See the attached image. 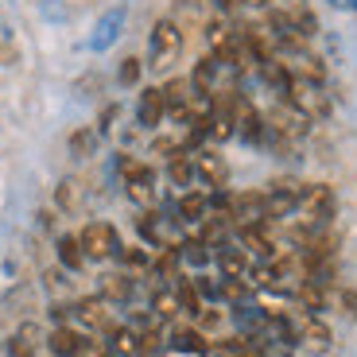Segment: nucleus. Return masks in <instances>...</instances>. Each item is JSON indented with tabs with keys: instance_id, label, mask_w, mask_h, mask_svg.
I'll return each instance as SVG.
<instances>
[{
	"instance_id": "1",
	"label": "nucleus",
	"mask_w": 357,
	"mask_h": 357,
	"mask_svg": "<svg viewBox=\"0 0 357 357\" xmlns=\"http://www.w3.org/2000/svg\"><path fill=\"white\" fill-rule=\"evenodd\" d=\"M183 51V31L175 20H160L152 27V66H171Z\"/></svg>"
},
{
	"instance_id": "2",
	"label": "nucleus",
	"mask_w": 357,
	"mask_h": 357,
	"mask_svg": "<svg viewBox=\"0 0 357 357\" xmlns=\"http://www.w3.org/2000/svg\"><path fill=\"white\" fill-rule=\"evenodd\" d=\"M82 252H86L89 260H105V257H116V249H121V241H116V229L109 222H89L86 229H82Z\"/></svg>"
},
{
	"instance_id": "3",
	"label": "nucleus",
	"mask_w": 357,
	"mask_h": 357,
	"mask_svg": "<svg viewBox=\"0 0 357 357\" xmlns=\"http://www.w3.org/2000/svg\"><path fill=\"white\" fill-rule=\"evenodd\" d=\"M287 101H291L303 116H326V98H322L319 82L291 78V86H287Z\"/></svg>"
},
{
	"instance_id": "4",
	"label": "nucleus",
	"mask_w": 357,
	"mask_h": 357,
	"mask_svg": "<svg viewBox=\"0 0 357 357\" xmlns=\"http://www.w3.org/2000/svg\"><path fill=\"white\" fill-rule=\"evenodd\" d=\"M299 210H303V225H326L334 214V198L326 187H307L303 195H299Z\"/></svg>"
},
{
	"instance_id": "5",
	"label": "nucleus",
	"mask_w": 357,
	"mask_h": 357,
	"mask_svg": "<svg viewBox=\"0 0 357 357\" xmlns=\"http://www.w3.org/2000/svg\"><path fill=\"white\" fill-rule=\"evenodd\" d=\"M74 319L82 322V326H93V331H109L113 322H109V299L105 295H86V299H78L74 303Z\"/></svg>"
},
{
	"instance_id": "6",
	"label": "nucleus",
	"mask_w": 357,
	"mask_h": 357,
	"mask_svg": "<svg viewBox=\"0 0 357 357\" xmlns=\"http://www.w3.org/2000/svg\"><path fill=\"white\" fill-rule=\"evenodd\" d=\"M295 346H303L307 354H326L331 349V326L322 319H307L295 326Z\"/></svg>"
},
{
	"instance_id": "7",
	"label": "nucleus",
	"mask_w": 357,
	"mask_h": 357,
	"mask_svg": "<svg viewBox=\"0 0 357 357\" xmlns=\"http://www.w3.org/2000/svg\"><path fill=\"white\" fill-rule=\"evenodd\" d=\"M229 222L245 225H260L264 222V195H237L229 206Z\"/></svg>"
},
{
	"instance_id": "8",
	"label": "nucleus",
	"mask_w": 357,
	"mask_h": 357,
	"mask_svg": "<svg viewBox=\"0 0 357 357\" xmlns=\"http://www.w3.org/2000/svg\"><path fill=\"white\" fill-rule=\"evenodd\" d=\"M163 113H167V101H163V89H144L140 93V109H136V116H140L144 128H155L163 121Z\"/></svg>"
},
{
	"instance_id": "9",
	"label": "nucleus",
	"mask_w": 357,
	"mask_h": 357,
	"mask_svg": "<svg viewBox=\"0 0 357 357\" xmlns=\"http://www.w3.org/2000/svg\"><path fill=\"white\" fill-rule=\"evenodd\" d=\"M195 171L210 183V187H222L225 178H229V167L218 152H195Z\"/></svg>"
},
{
	"instance_id": "10",
	"label": "nucleus",
	"mask_w": 357,
	"mask_h": 357,
	"mask_svg": "<svg viewBox=\"0 0 357 357\" xmlns=\"http://www.w3.org/2000/svg\"><path fill=\"white\" fill-rule=\"evenodd\" d=\"M121 24H125V8H113L105 12V16L98 20V31H93V51H105V47H113V39L121 36Z\"/></svg>"
},
{
	"instance_id": "11",
	"label": "nucleus",
	"mask_w": 357,
	"mask_h": 357,
	"mask_svg": "<svg viewBox=\"0 0 357 357\" xmlns=\"http://www.w3.org/2000/svg\"><path fill=\"white\" fill-rule=\"evenodd\" d=\"M109 354L113 357H140V334L132 326H109Z\"/></svg>"
},
{
	"instance_id": "12",
	"label": "nucleus",
	"mask_w": 357,
	"mask_h": 357,
	"mask_svg": "<svg viewBox=\"0 0 357 357\" xmlns=\"http://www.w3.org/2000/svg\"><path fill=\"white\" fill-rule=\"evenodd\" d=\"M218 268H222V280H245L249 276V257L241 249H218Z\"/></svg>"
},
{
	"instance_id": "13",
	"label": "nucleus",
	"mask_w": 357,
	"mask_h": 357,
	"mask_svg": "<svg viewBox=\"0 0 357 357\" xmlns=\"http://www.w3.org/2000/svg\"><path fill=\"white\" fill-rule=\"evenodd\" d=\"M47 346H51L54 357H74V354H78V346H82V334L70 331V326H54L51 338H47Z\"/></svg>"
},
{
	"instance_id": "14",
	"label": "nucleus",
	"mask_w": 357,
	"mask_h": 357,
	"mask_svg": "<svg viewBox=\"0 0 357 357\" xmlns=\"http://www.w3.org/2000/svg\"><path fill=\"white\" fill-rule=\"evenodd\" d=\"M210 214V198L198 195V190H187V195L178 198V222H202Z\"/></svg>"
},
{
	"instance_id": "15",
	"label": "nucleus",
	"mask_w": 357,
	"mask_h": 357,
	"mask_svg": "<svg viewBox=\"0 0 357 357\" xmlns=\"http://www.w3.org/2000/svg\"><path fill=\"white\" fill-rule=\"evenodd\" d=\"M171 349H183V354H206V338L198 326H175L171 331Z\"/></svg>"
},
{
	"instance_id": "16",
	"label": "nucleus",
	"mask_w": 357,
	"mask_h": 357,
	"mask_svg": "<svg viewBox=\"0 0 357 357\" xmlns=\"http://www.w3.org/2000/svg\"><path fill=\"white\" fill-rule=\"evenodd\" d=\"M241 245L249 252H257V257H264V260L276 257V245H272L268 233H260V225H245V229H241Z\"/></svg>"
},
{
	"instance_id": "17",
	"label": "nucleus",
	"mask_w": 357,
	"mask_h": 357,
	"mask_svg": "<svg viewBox=\"0 0 357 357\" xmlns=\"http://www.w3.org/2000/svg\"><path fill=\"white\" fill-rule=\"evenodd\" d=\"M101 295H105L109 303H128L132 299V280L113 272V276H101Z\"/></svg>"
},
{
	"instance_id": "18",
	"label": "nucleus",
	"mask_w": 357,
	"mask_h": 357,
	"mask_svg": "<svg viewBox=\"0 0 357 357\" xmlns=\"http://www.w3.org/2000/svg\"><path fill=\"white\" fill-rule=\"evenodd\" d=\"M152 311L160 322H171L183 314V303H178V291H155L152 295Z\"/></svg>"
},
{
	"instance_id": "19",
	"label": "nucleus",
	"mask_w": 357,
	"mask_h": 357,
	"mask_svg": "<svg viewBox=\"0 0 357 357\" xmlns=\"http://www.w3.org/2000/svg\"><path fill=\"white\" fill-rule=\"evenodd\" d=\"M59 260H63V268H70V272H78V268L86 264V252H82L78 237H59Z\"/></svg>"
},
{
	"instance_id": "20",
	"label": "nucleus",
	"mask_w": 357,
	"mask_h": 357,
	"mask_svg": "<svg viewBox=\"0 0 357 357\" xmlns=\"http://www.w3.org/2000/svg\"><path fill=\"white\" fill-rule=\"evenodd\" d=\"M190 98H195V86H190V82H183V78H175V82H167V86H163L167 113H171V109H178V105H190Z\"/></svg>"
},
{
	"instance_id": "21",
	"label": "nucleus",
	"mask_w": 357,
	"mask_h": 357,
	"mask_svg": "<svg viewBox=\"0 0 357 357\" xmlns=\"http://www.w3.org/2000/svg\"><path fill=\"white\" fill-rule=\"evenodd\" d=\"M178 257L187 260V264L202 268V264H210V245H206L202 237H190V241H183V245H178Z\"/></svg>"
},
{
	"instance_id": "22",
	"label": "nucleus",
	"mask_w": 357,
	"mask_h": 357,
	"mask_svg": "<svg viewBox=\"0 0 357 357\" xmlns=\"http://www.w3.org/2000/svg\"><path fill=\"white\" fill-rule=\"evenodd\" d=\"M167 175H171V183H175V187H190V178L198 175V171H195V160H187L183 152H178V155H171Z\"/></svg>"
},
{
	"instance_id": "23",
	"label": "nucleus",
	"mask_w": 357,
	"mask_h": 357,
	"mask_svg": "<svg viewBox=\"0 0 357 357\" xmlns=\"http://www.w3.org/2000/svg\"><path fill=\"white\" fill-rule=\"evenodd\" d=\"M214 74H218V59H202L195 66V93H214Z\"/></svg>"
},
{
	"instance_id": "24",
	"label": "nucleus",
	"mask_w": 357,
	"mask_h": 357,
	"mask_svg": "<svg viewBox=\"0 0 357 357\" xmlns=\"http://www.w3.org/2000/svg\"><path fill=\"white\" fill-rule=\"evenodd\" d=\"M175 291H178V303H183V311H187V314H198V311H202V295H198V287L190 284V280H178Z\"/></svg>"
},
{
	"instance_id": "25",
	"label": "nucleus",
	"mask_w": 357,
	"mask_h": 357,
	"mask_svg": "<svg viewBox=\"0 0 357 357\" xmlns=\"http://www.w3.org/2000/svg\"><path fill=\"white\" fill-rule=\"evenodd\" d=\"M93 148H98V136L89 132V128H82V132H74V136H70V152L78 155V160L93 155Z\"/></svg>"
},
{
	"instance_id": "26",
	"label": "nucleus",
	"mask_w": 357,
	"mask_h": 357,
	"mask_svg": "<svg viewBox=\"0 0 357 357\" xmlns=\"http://www.w3.org/2000/svg\"><path fill=\"white\" fill-rule=\"evenodd\" d=\"M116 257L125 260L128 268H144V264H148V252L136 249V245H125V249H116Z\"/></svg>"
},
{
	"instance_id": "27",
	"label": "nucleus",
	"mask_w": 357,
	"mask_h": 357,
	"mask_svg": "<svg viewBox=\"0 0 357 357\" xmlns=\"http://www.w3.org/2000/svg\"><path fill=\"white\" fill-rule=\"evenodd\" d=\"M8 357H36V349H31V338H27V334H16V338L8 342Z\"/></svg>"
},
{
	"instance_id": "28",
	"label": "nucleus",
	"mask_w": 357,
	"mask_h": 357,
	"mask_svg": "<svg viewBox=\"0 0 357 357\" xmlns=\"http://www.w3.org/2000/svg\"><path fill=\"white\" fill-rule=\"evenodd\" d=\"M59 206H63V210H74V206H78V183L66 178L63 187H59Z\"/></svg>"
},
{
	"instance_id": "29",
	"label": "nucleus",
	"mask_w": 357,
	"mask_h": 357,
	"mask_svg": "<svg viewBox=\"0 0 357 357\" xmlns=\"http://www.w3.org/2000/svg\"><path fill=\"white\" fill-rule=\"evenodd\" d=\"M136 78H140V59H125V63H121V82L132 86Z\"/></svg>"
},
{
	"instance_id": "30",
	"label": "nucleus",
	"mask_w": 357,
	"mask_h": 357,
	"mask_svg": "<svg viewBox=\"0 0 357 357\" xmlns=\"http://www.w3.org/2000/svg\"><path fill=\"white\" fill-rule=\"evenodd\" d=\"M195 319H198V326H202V331H214L218 322H222V314H218V311H210V307H202V311H198Z\"/></svg>"
},
{
	"instance_id": "31",
	"label": "nucleus",
	"mask_w": 357,
	"mask_h": 357,
	"mask_svg": "<svg viewBox=\"0 0 357 357\" xmlns=\"http://www.w3.org/2000/svg\"><path fill=\"white\" fill-rule=\"evenodd\" d=\"M338 303H342V311H346L349 319H357V291H349V287L338 291Z\"/></svg>"
},
{
	"instance_id": "32",
	"label": "nucleus",
	"mask_w": 357,
	"mask_h": 357,
	"mask_svg": "<svg viewBox=\"0 0 357 357\" xmlns=\"http://www.w3.org/2000/svg\"><path fill=\"white\" fill-rule=\"evenodd\" d=\"M171 357H206V354H183V349H171Z\"/></svg>"
},
{
	"instance_id": "33",
	"label": "nucleus",
	"mask_w": 357,
	"mask_h": 357,
	"mask_svg": "<svg viewBox=\"0 0 357 357\" xmlns=\"http://www.w3.org/2000/svg\"><path fill=\"white\" fill-rule=\"evenodd\" d=\"M342 8H357V0H338Z\"/></svg>"
},
{
	"instance_id": "34",
	"label": "nucleus",
	"mask_w": 357,
	"mask_h": 357,
	"mask_svg": "<svg viewBox=\"0 0 357 357\" xmlns=\"http://www.w3.org/2000/svg\"><path fill=\"white\" fill-rule=\"evenodd\" d=\"M249 4H272V0H249Z\"/></svg>"
}]
</instances>
